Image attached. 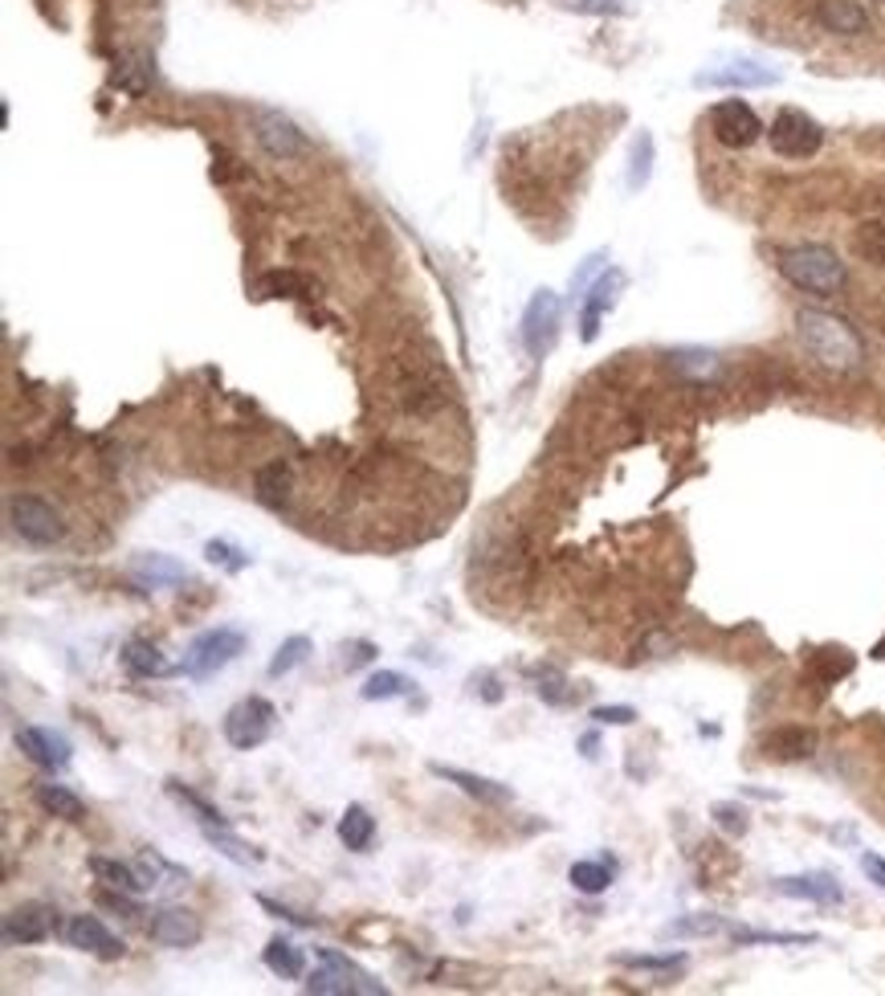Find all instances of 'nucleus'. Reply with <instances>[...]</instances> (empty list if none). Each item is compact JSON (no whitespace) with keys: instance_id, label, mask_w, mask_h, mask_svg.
<instances>
[{"instance_id":"26","label":"nucleus","mask_w":885,"mask_h":996,"mask_svg":"<svg viewBox=\"0 0 885 996\" xmlns=\"http://www.w3.org/2000/svg\"><path fill=\"white\" fill-rule=\"evenodd\" d=\"M670 368L685 380H714L722 372V360L714 351H702V347H682V351H670Z\"/></svg>"},{"instance_id":"50","label":"nucleus","mask_w":885,"mask_h":996,"mask_svg":"<svg viewBox=\"0 0 885 996\" xmlns=\"http://www.w3.org/2000/svg\"><path fill=\"white\" fill-rule=\"evenodd\" d=\"M882 9H885V0H882Z\"/></svg>"},{"instance_id":"43","label":"nucleus","mask_w":885,"mask_h":996,"mask_svg":"<svg viewBox=\"0 0 885 996\" xmlns=\"http://www.w3.org/2000/svg\"><path fill=\"white\" fill-rule=\"evenodd\" d=\"M592 719H596L600 727H628V723H637V710L632 707H596L592 710Z\"/></svg>"},{"instance_id":"6","label":"nucleus","mask_w":885,"mask_h":996,"mask_svg":"<svg viewBox=\"0 0 885 996\" xmlns=\"http://www.w3.org/2000/svg\"><path fill=\"white\" fill-rule=\"evenodd\" d=\"M273 719H278V710H273V703L270 698H261V694H249L242 703H233L225 715L228 748H237V751L261 748L273 731Z\"/></svg>"},{"instance_id":"46","label":"nucleus","mask_w":885,"mask_h":996,"mask_svg":"<svg viewBox=\"0 0 885 996\" xmlns=\"http://www.w3.org/2000/svg\"><path fill=\"white\" fill-rule=\"evenodd\" d=\"M600 266H604V254H592V258H587L584 266H580V275L571 278V290H575V294H580V290H587V287H592V275H596Z\"/></svg>"},{"instance_id":"9","label":"nucleus","mask_w":885,"mask_h":996,"mask_svg":"<svg viewBox=\"0 0 885 996\" xmlns=\"http://www.w3.org/2000/svg\"><path fill=\"white\" fill-rule=\"evenodd\" d=\"M16 748L25 751L29 764L45 768V772H66L74 760L70 739L54 731V727H21L16 731Z\"/></svg>"},{"instance_id":"21","label":"nucleus","mask_w":885,"mask_h":996,"mask_svg":"<svg viewBox=\"0 0 885 996\" xmlns=\"http://www.w3.org/2000/svg\"><path fill=\"white\" fill-rule=\"evenodd\" d=\"M131 572H135V580L152 584V589H176V584H184V580H188L184 563L171 560V556H164V551H147V556H139Z\"/></svg>"},{"instance_id":"19","label":"nucleus","mask_w":885,"mask_h":996,"mask_svg":"<svg viewBox=\"0 0 885 996\" xmlns=\"http://www.w3.org/2000/svg\"><path fill=\"white\" fill-rule=\"evenodd\" d=\"M90 874L99 882H107L111 891H127L135 898L156 886L152 874H143V870H135L131 862H119V858H90Z\"/></svg>"},{"instance_id":"8","label":"nucleus","mask_w":885,"mask_h":996,"mask_svg":"<svg viewBox=\"0 0 885 996\" xmlns=\"http://www.w3.org/2000/svg\"><path fill=\"white\" fill-rule=\"evenodd\" d=\"M710 131L722 147L739 152V147H751L763 135V123H759V115L742 99H727V102H714Z\"/></svg>"},{"instance_id":"17","label":"nucleus","mask_w":885,"mask_h":996,"mask_svg":"<svg viewBox=\"0 0 885 996\" xmlns=\"http://www.w3.org/2000/svg\"><path fill=\"white\" fill-rule=\"evenodd\" d=\"M816 25L837 37H861L870 33V13L856 0H820L816 4Z\"/></svg>"},{"instance_id":"27","label":"nucleus","mask_w":885,"mask_h":996,"mask_svg":"<svg viewBox=\"0 0 885 996\" xmlns=\"http://www.w3.org/2000/svg\"><path fill=\"white\" fill-rule=\"evenodd\" d=\"M168 793L176 796V801H180V805H184V809L192 813V817H197V821L204 825V829H228V817H225V813L216 809L213 801H204L200 793H192L188 784H180V780H168Z\"/></svg>"},{"instance_id":"14","label":"nucleus","mask_w":885,"mask_h":996,"mask_svg":"<svg viewBox=\"0 0 885 996\" xmlns=\"http://www.w3.org/2000/svg\"><path fill=\"white\" fill-rule=\"evenodd\" d=\"M698 87H718V90H763L775 87L780 74L759 66V61H727V66H714V70H702L694 78Z\"/></svg>"},{"instance_id":"35","label":"nucleus","mask_w":885,"mask_h":996,"mask_svg":"<svg viewBox=\"0 0 885 996\" xmlns=\"http://www.w3.org/2000/svg\"><path fill=\"white\" fill-rule=\"evenodd\" d=\"M318 955H323V960H335V964H339L343 972L351 976V984H356V993H359V996H384V993H388L384 984L376 981L371 972H363V967H359L356 960H347V955L335 952V948H318Z\"/></svg>"},{"instance_id":"13","label":"nucleus","mask_w":885,"mask_h":996,"mask_svg":"<svg viewBox=\"0 0 885 996\" xmlns=\"http://www.w3.org/2000/svg\"><path fill=\"white\" fill-rule=\"evenodd\" d=\"M147 936H152V943H159V948H197L200 936H204V924H200L197 910L188 907H164L147 924Z\"/></svg>"},{"instance_id":"30","label":"nucleus","mask_w":885,"mask_h":996,"mask_svg":"<svg viewBox=\"0 0 885 996\" xmlns=\"http://www.w3.org/2000/svg\"><path fill=\"white\" fill-rule=\"evenodd\" d=\"M408 691H413V682L404 679V674H396V670H376L359 686V698L363 703H388V698H404Z\"/></svg>"},{"instance_id":"47","label":"nucleus","mask_w":885,"mask_h":996,"mask_svg":"<svg viewBox=\"0 0 885 996\" xmlns=\"http://www.w3.org/2000/svg\"><path fill=\"white\" fill-rule=\"evenodd\" d=\"M861 870L870 874V882H877L885 891V858H877V853H861Z\"/></svg>"},{"instance_id":"44","label":"nucleus","mask_w":885,"mask_h":996,"mask_svg":"<svg viewBox=\"0 0 885 996\" xmlns=\"http://www.w3.org/2000/svg\"><path fill=\"white\" fill-rule=\"evenodd\" d=\"M714 821L722 825L727 833H747V813L735 809V805H718V809H714Z\"/></svg>"},{"instance_id":"7","label":"nucleus","mask_w":885,"mask_h":996,"mask_svg":"<svg viewBox=\"0 0 885 996\" xmlns=\"http://www.w3.org/2000/svg\"><path fill=\"white\" fill-rule=\"evenodd\" d=\"M559 318H563V303L556 290H535L527 311H523V347L530 360H542L559 339Z\"/></svg>"},{"instance_id":"39","label":"nucleus","mask_w":885,"mask_h":996,"mask_svg":"<svg viewBox=\"0 0 885 996\" xmlns=\"http://www.w3.org/2000/svg\"><path fill=\"white\" fill-rule=\"evenodd\" d=\"M620 964L632 972H657V976H673L685 967V955H620Z\"/></svg>"},{"instance_id":"12","label":"nucleus","mask_w":885,"mask_h":996,"mask_svg":"<svg viewBox=\"0 0 885 996\" xmlns=\"http://www.w3.org/2000/svg\"><path fill=\"white\" fill-rule=\"evenodd\" d=\"M66 943L86 955H94V960H119V955L127 952V943L114 936L102 919H94V915H74L70 924H66Z\"/></svg>"},{"instance_id":"37","label":"nucleus","mask_w":885,"mask_h":996,"mask_svg":"<svg viewBox=\"0 0 885 996\" xmlns=\"http://www.w3.org/2000/svg\"><path fill=\"white\" fill-rule=\"evenodd\" d=\"M649 172H653V139L649 135H637V144H632V164H628V188L637 192V188L649 184Z\"/></svg>"},{"instance_id":"31","label":"nucleus","mask_w":885,"mask_h":996,"mask_svg":"<svg viewBox=\"0 0 885 996\" xmlns=\"http://www.w3.org/2000/svg\"><path fill=\"white\" fill-rule=\"evenodd\" d=\"M530 679H535L539 698L542 703H551V707H568L571 698H575L571 682L563 679V670H556V665H535V670H530Z\"/></svg>"},{"instance_id":"18","label":"nucleus","mask_w":885,"mask_h":996,"mask_svg":"<svg viewBox=\"0 0 885 996\" xmlns=\"http://www.w3.org/2000/svg\"><path fill=\"white\" fill-rule=\"evenodd\" d=\"M428 772L449 780V784H457L461 793L473 796V801H482V805H506V801H511V788H506V784H498V780H490V776H473V772H466V768L428 764Z\"/></svg>"},{"instance_id":"48","label":"nucleus","mask_w":885,"mask_h":996,"mask_svg":"<svg viewBox=\"0 0 885 996\" xmlns=\"http://www.w3.org/2000/svg\"><path fill=\"white\" fill-rule=\"evenodd\" d=\"M371 653H376V650H371V646H368V641H359V646H356V653H351V662H347V665H359V662H371Z\"/></svg>"},{"instance_id":"5","label":"nucleus","mask_w":885,"mask_h":996,"mask_svg":"<svg viewBox=\"0 0 885 996\" xmlns=\"http://www.w3.org/2000/svg\"><path fill=\"white\" fill-rule=\"evenodd\" d=\"M771 152L784 159H813L825 144V127L816 123L813 115H804L796 107H784L780 115L771 119Z\"/></svg>"},{"instance_id":"45","label":"nucleus","mask_w":885,"mask_h":996,"mask_svg":"<svg viewBox=\"0 0 885 996\" xmlns=\"http://www.w3.org/2000/svg\"><path fill=\"white\" fill-rule=\"evenodd\" d=\"M718 927H722L718 919H682L670 927V936H714Z\"/></svg>"},{"instance_id":"22","label":"nucleus","mask_w":885,"mask_h":996,"mask_svg":"<svg viewBox=\"0 0 885 996\" xmlns=\"http://www.w3.org/2000/svg\"><path fill=\"white\" fill-rule=\"evenodd\" d=\"M123 670H127L131 679H164V674H171V662L164 658V650L159 646H152V641H127L123 646Z\"/></svg>"},{"instance_id":"49","label":"nucleus","mask_w":885,"mask_h":996,"mask_svg":"<svg viewBox=\"0 0 885 996\" xmlns=\"http://www.w3.org/2000/svg\"><path fill=\"white\" fill-rule=\"evenodd\" d=\"M580 748H584V756L592 760V756H596V736H584L580 739Z\"/></svg>"},{"instance_id":"1","label":"nucleus","mask_w":885,"mask_h":996,"mask_svg":"<svg viewBox=\"0 0 885 996\" xmlns=\"http://www.w3.org/2000/svg\"><path fill=\"white\" fill-rule=\"evenodd\" d=\"M796 339L825 372H856L865 363V344L853 323L820 306L796 311Z\"/></svg>"},{"instance_id":"16","label":"nucleus","mask_w":885,"mask_h":996,"mask_svg":"<svg viewBox=\"0 0 885 996\" xmlns=\"http://www.w3.org/2000/svg\"><path fill=\"white\" fill-rule=\"evenodd\" d=\"M775 891L784 898L816 903V907H837L844 898L841 882L832 879V874H792V879H775Z\"/></svg>"},{"instance_id":"2","label":"nucleus","mask_w":885,"mask_h":996,"mask_svg":"<svg viewBox=\"0 0 885 996\" xmlns=\"http://www.w3.org/2000/svg\"><path fill=\"white\" fill-rule=\"evenodd\" d=\"M780 275H784L796 290L816 294V299H832V294H841L844 282H849L841 254L828 246L784 249V254H780Z\"/></svg>"},{"instance_id":"33","label":"nucleus","mask_w":885,"mask_h":996,"mask_svg":"<svg viewBox=\"0 0 885 996\" xmlns=\"http://www.w3.org/2000/svg\"><path fill=\"white\" fill-rule=\"evenodd\" d=\"M257 290H261V294H270V299H311L314 282L311 278L294 275V270H273V275H266L261 282H257Z\"/></svg>"},{"instance_id":"41","label":"nucleus","mask_w":885,"mask_h":996,"mask_svg":"<svg viewBox=\"0 0 885 996\" xmlns=\"http://www.w3.org/2000/svg\"><path fill=\"white\" fill-rule=\"evenodd\" d=\"M813 665L820 670V679H825V682H837V679H844V674L853 670V658H849L844 650H820L813 658Z\"/></svg>"},{"instance_id":"4","label":"nucleus","mask_w":885,"mask_h":996,"mask_svg":"<svg viewBox=\"0 0 885 996\" xmlns=\"http://www.w3.org/2000/svg\"><path fill=\"white\" fill-rule=\"evenodd\" d=\"M245 653V634L242 629H228V625H221V629H209V634H200L192 646H188L184 653V670L188 679H213L216 670H225L228 662H237Z\"/></svg>"},{"instance_id":"25","label":"nucleus","mask_w":885,"mask_h":996,"mask_svg":"<svg viewBox=\"0 0 885 996\" xmlns=\"http://www.w3.org/2000/svg\"><path fill=\"white\" fill-rule=\"evenodd\" d=\"M37 805H42L49 817H61V821H82L86 817L82 796L70 793L66 784H37Z\"/></svg>"},{"instance_id":"20","label":"nucleus","mask_w":885,"mask_h":996,"mask_svg":"<svg viewBox=\"0 0 885 996\" xmlns=\"http://www.w3.org/2000/svg\"><path fill=\"white\" fill-rule=\"evenodd\" d=\"M763 751H768V760H780V764L808 760L816 751V731H808V727H775L763 739Z\"/></svg>"},{"instance_id":"32","label":"nucleus","mask_w":885,"mask_h":996,"mask_svg":"<svg viewBox=\"0 0 885 996\" xmlns=\"http://www.w3.org/2000/svg\"><path fill=\"white\" fill-rule=\"evenodd\" d=\"M568 882L580 895H604L613 886V862H575L568 870Z\"/></svg>"},{"instance_id":"36","label":"nucleus","mask_w":885,"mask_h":996,"mask_svg":"<svg viewBox=\"0 0 885 996\" xmlns=\"http://www.w3.org/2000/svg\"><path fill=\"white\" fill-rule=\"evenodd\" d=\"M853 246L870 266H885V221H865V225L856 230Z\"/></svg>"},{"instance_id":"10","label":"nucleus","mask_w":885,"mask_h":996,"mask_svg":"<svg viewBox=\"0 0 885 996\" xmlns=\"http://www.w3.org/2000/svg\"><path fill=\"white\" fill-rule=\"evenodd\" d=\"M254 135H257V144L266 147V156H273V159H294V156H306V152H311V139H306L285 115H278V111H257Z\"/></svg>"},{"instance_id":"23","label":"nucleus","mask_w":885,"mask_h":996,"mask_svg":"<svg viewBox=\"0 0 885 996\" xmlns=\"http://www.w3.org/2000/svg\"><path fill=\"white\" fill-rule=\"evenodd\" d=\"M266 967H270L273 976H282V981H302L306 976V955H302L299 943H290L285 936H273L270 943H266Z\"/></svg>"},{"instance_id":"29","label":"nucleus","mask_w":885,"mask_h":996,"mask_svg":"<svg viewBox=\"0 0 885 996\" xmlns=\"http://www.w3.org/2000/svg\"><path fill=\"white\" fill-rule=\"evenodd\" d=\"M254 486H257V499L278 511V506H285L294 482H290V470H285L282 462H270V466H261V470H257Z\"/></svg>"},{"instance_id":"28","label":"nucleus","mask_w":885,"mask_h":996,"mask_svg":"<svg viewBox=\"0 0 885 996\" xmlns=\"http://www.w3.org/2000/svg\"><path fill=\"white\" fill-rule=\"evenodd\" d=\"M302 984H306V993H318V996H347V993H356L351 976H347V972H343L335 960H323V955H318V967H314V972Z\"/></svg>"},{"instance_id":"15","label":"nucleus","mask_w":885,"mask_h":996,"mask_svg":"<svg viewBox=\"0 0 885 996\" xmlns=\"http://www.w3.org/2000/svg\"><path fill=\"white\" fill-rule=\"evenodd\" d=\"M620 287H625V275H620V270H608V275H600L596 282L587 287L584 311H580V339H584V344H592V339L600 335V318L616 306Z\"/></svg>"},{"instance_id":"38","label":"nucleus","mask_w":885,"mask_h":996,"mask_svg":"<svg viewBox=\"0 0 885 996\" xmlns=\"http://www.w3.org/2000/svg\"><path fill=\"white\" fill-rule=\"evenodd\" d=\"M204 560L216 563V568H225V572H245V568H249V556H245L242 548H233L228 539H209V544H204Z\"/></svg>"},{"instance_id":"40","label":"nucleus","mask_w":885,"mask_h":996,"mask_svg":"<svg viewBox=\"0 0 885 996\" xmlns=\"http://www.w3.org/2000/svg\"><path fill=\"white\" fill-rule=\"evenodd\" d=\"M204 838L213 841V846H216V850H221V853H225L228 862H242V866H249V862H257V853L249 850V846H242V841L233 838V833H228V829H204Z\"/></svg>"},{"instance_id":"3","label":"nucleus","mask_w":885,"mask_h":996,"mask_svg":"<svg viewBox=\"0 0 885 996\" xmlns=\"http://www.w3.org/2000/svg\"><path fill=\"white\" fill-rule=\"evenodd\" d=\"M9 527L33 548H54L66 535V523L57 515V506H49L37 494H13L9 499Z\"/></svg>"},{"instance_id":"34","label":"nucleus","mask_w":885,"mask_h":996,"mask_svg":"<svg viewBox=\"0 0 885 996\" xmlns=\"http://www.w3.org/2000/svg\"><path fill=\"white\" fill-rule=\"evenodd\" d=\"M306 658H311V637L306 634L285 637L282 646H278V653L270 658V679H285V674H290V670H299Z\"/></svg>"},{"instance_id":"42","label":"nucleus","mask_w":885,"mask_h":996,"mask_svg":"<svg viewBox=\"0 0 885 996\" xmlns=\"http://www.w3.org/2000/svg\"><path fill=\"white\" fill-rule=\"evenodd\" d=\"M739 943H816V936H787V931H735Z\"/></svg>"},{"instance_id":"11","label":"nucleus","mask_w":885,"mask_h":996,"mask_svg":"<svg viewBox=\"0 0 885 996\" xmlns=\"http://www.w3.org/2000/svg\"><path fill=\"white\" fill-rule=\"evenodd\" d=\"M54 927L57 919L45 903H21L4 915V943L9 948H33V943H45L54 936Z\"/></svg>"},{"instance_id":"24","label":"nucleus","mask_w":885,"mask_h":996,"mask_svg":"<svg viewBox=\"0 0 885 996\" xmlns=\"http://www.w3.org/2000/svg\"><path fill=\"white\" fill-rule=\"evenodd\" d=\"M339 841L351 853H368L376 841V817L363 805H347V813L339 817Z\"/></svg>"}]
</instances>
